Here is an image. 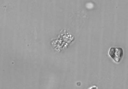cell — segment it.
Returning <instances> with one entry per match:
<instances>
[{
	"label": "cell",
	"mask_w": 128,
	"mask_h": 89,
	"mask_svg": "<svg viewBox=\"0 0 128 89\" xmlns=\"http://www.w3.org/2000/svg\"><path fill=\"white\" fill-rule=\"evenodd\" d=\"M109 54L115 62H119L123 56V50L120 48H112L110 50Z\"/></svg>",
	"instance_id": "6da1fadb"
}]
</instances>
